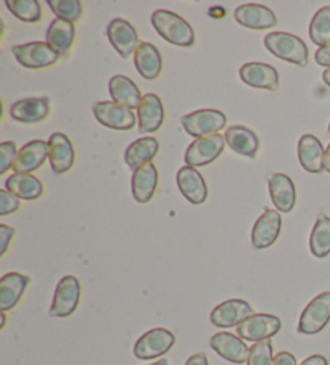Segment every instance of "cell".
Masks as SVG:
<instances>
[{"mask_svg": "<svg viewBox=\"0 0 330 365\" xmlns=\"http://www.w3.org/2000/svg\"><path fill=\"white\" fill-rule=\"evenodd\" d=\"M272 362H274V354H272L271 339L251 346L246 365H272Z\"/></svg>", "mask_w": 330, "mask_h": 365, "instance_id": "cell-36", "label": "cell"}, {"mask_svg": "<svg viewBox=\"0 0 330 365\" xmlns=\"http://www.w3.org/2000/svg\"><path fill=\"white\" fill-rule=\"evenodd\" d=\"M330 320V292H324L311 301L301 312L298 322V333L316 335L322 331Z\"/></svg>", "mask_w": 330, "mask_h": 365, "instance_id": "cell-6", "label": "cell"}, {"mask_svg": "<svg viewBox=\"0 0 330 365\" xmlns=\"http://www.w3.org/2000/svg\"><path fill=\"white\" fill-rule=\"evenodd\" d=\"M94 116L105 128L115 130H131L136 125V116L131 110L115 102H99L94 105Z\"/></svg>", "mask_w": 330, "mask_h": 365, "instance_id": "cell-12", "label": "cell"}, {"mask_svg": "<svg viewBox=\"0 0 330 365\" xmlns=\"http://www.w3.org/2000/svg\"><path fill=\"white\" fill-rule=\"evenodd\" d=\"M47 5L60 20L74 23L82 16V4L79 0H47Z\"/></svg>", "mask_w": 330, "mask_h": 365, "instance_id": "cell-35", "label": "cell"}, {"mask_svg": "<svg viewBox=\"0 0 330 365\" xmlns=\"http://www.w3.org/2000/svg\"><path fill=\"white\" fill-rule=\"evenodd\" d=\"M14 237H15V229H11L5 224H0V256L7 253L9 245L11 240H14Z\"/></svg>", "mask_w": 330, "mask_h": 365, "instance_id": "cell-39", "label": "cell"}, {"mask_svg": "<svg viewBox=\"0 0 330 365\" xmlns=\"http://www.w3.org/2000/svg\"><path fill=\"white\" fill-rule=\"evenodd\" d=\"M253 307L244 299H227L211 311L209 320L218 329H232L239 327L245 319L253 316Z\"/></svg>", "mask_w": 330, "mask_h": 365, "instance_id": "cell-10", "label": "cell"}, {"mask_svg": "<svg viewBox=\"0 0 330 365\" xmlns=\"http://www.w3.org/2000/svg\"><path fill=\"white\" fill-rule=\"evenodd\" d=\"M29 285V277L20 272H9L0 279V311L7 312L20 303Z\"/></svg>", "mask_w": 330, "mask_h": 365, "instance_id": "cell-21", "label": "cell"}, {"mask_svg": "<svg viewBox=\"0 0 330 365\" xmlns=\"http://www.w3.org/2000/svg\"><path fill=\"white\" fill-rule=\"evenodd\" d=\"M49 113L50 100L47 97L21 98L10 106V118L23 124H39Z\"/></svg>", "mask_w": 330, "mask_h": 365, "instance_id": "cell-15", "label": "cell"}, {"mask_svg": "<svg viewBox=\"0 0 330 365\" xmlns=\"http://www.w3.org/2000/svg\"><path fill=\"white\" fill-rule=\"evenodd\" d=\"M177 187L189 203L201 205L208 198V187L203 175L195 168L184 166L176 175Z\"/></svg>", "mask_w": 330, "mask_h": 365, "instance_id": "cell-19", "label": "cell"}, {"mask_svg": "<svg viewBox=\"0 0 330 365\" xmlns=\"http://www.w3.org/2000/svg\"><path fill=\"white\" fill-rule=\"evenodd\" d=\"M226 138L221 134L200 137L189 145L186 150V156L184 161L187 163L190 168H200L211 165L224 152Z\"/></svg>", "mask_w": 330, "mask_h": 365, "instance_id": "cell-5", "label": "cell"}, {"mask_svg": "<svg viewBox=\"0 0 330 365\" xmlns=\"http://www.w3.org/2000/svg\"><path fill=\"white\" fill-rule=\"evenodd\" d=\"M209 346H211L213 351L218 352L221 357L232 364H245L249 361L250 348L239 335H232V333L227 331H219L209 339Z\"/></svg>", "mask_w": 330, "mask_h": 365, "instance_id": "cell-13", "label": "cell"}, {"mask_svg": "<svg viewBox=\"0 0 330 365\" xmlns=\"http://www.w3.org/2000/svg\"><path fill=\"white\" fill-rule=\"evenodd\" d=\"M324 171L330 173V143L326 148V153H324Z\"/></svg>", "mask_w": 330, "mask_h": 365, "instance_id": "cell-44", "label": "cell"}, {"mask_svg": "<svg viewBox=\"0 0 330 365\" xmlns=\"http://www.w3.org/2000/svg\"><path fill=\"white\" fill-rule=\"evenodd\" d=\"M272 365H296V359L289 351H282L274 356V362Z\"/></svg>", "mask_w": 330, "mask_h": 365, "instance_id": "cell-41", "label": "cell"}, {"mask_svg": "<svg viewBox=\"0 0 330 365\" xmlns=\"http://www.w3.org/2000/svg\"><path fill=\"white\" fill-rule=\"evenodd\" d=\"M322 79H324V83L330 87V68L322 73Z\"/></svg>", "mask_w": 330, "mask_h": 365, "instance_id": "cell-45", "label": "cell"}, {"mask_svg": "<svg viewBox=\"0 0 330 365\" xmlns=\"http://www.w3.org/2000/svg\"><path fill=\"white\" fill-rule=\"evenodd\" d=\"M49 158V143L33 140L24 145L14 165L15 174H31L39 169Z\"/></svg>", "mask_w": 330, "mask_h": 365, "instance_id": "cell-23", "label": "cell"}, {"mask_svg": "<svg viewBox=\"0 0 330 365\" xmlns=\"http://www.w3.org/2000/svg\"><path fill=\"white\" fill-rule=\"evenodd\" d=\"M18 153H20V150H18L15 142L0 143V174L4 175L10 168H14Z\"/></svg>", "mask_w": 330, "mask_h": 365, "instance_id": "cell-37", "label": "cell"}, {"mask_svg": "<svg viewBox=\"0 0 330 365\" xmlns=\"http://www.w3.org/2000/svg\"><path fill=\"white\" fill-rule=\"evenodd\" d=\"M264 46L279 60L294 63L296 66L308 65V47L300 37L289 33H271L264 37Z\"/></svg>", "mask_w": 330, "mask_h": 365, "instance_id": "cell-2", "label": "cell"}, {"mask_svg": "<svg viewBox=\"0 0 330 365\" xmlns=\"http://www.w3.org/2000/svg\"><path fill=\"white\" fill-rule=\"evenodd\" d=\"M281 319L271 314H253L237 327V335L244 341L259 343L276 336L281 330Z\"/></svg>", "mask_w": 330, "mask_h": 365, "instance_id": "cell-7", "label": "cell"}, {"mask_svg": "<svg viewBox=\"0 0 330 365\" xmlns=\"http://www.w3.org/2000/svg\"><path fill=\"white\" fill-rule=\"evenodd\" d=\"M240 79L253 89H266L276 92L279 89V73L274 66L266 63H245L240 68Z\"/></svg>", "mask_w": 330, "mask_h": 365, "instance_id": "cell-16", "label": "cell"}, {"mask_svg": "<svg viewBox=\"0 0 330 365\" xmlns=\"http://www.w3.org/2000/svg\"><path fill=\"white\" fill-rule=\"evenodd\" d=\"M0 317H2V324H0V329H4L5 324H7V316H5V312L0 314Z\"/></svg>", "mask_w": 330, "mask_h": 365, "instance_id": "cell-47", "label": "cell"}, {"mask_svg": "<svg viewBox=\"0 0 330 365\" xmlns=\"http://www.w3.org/2000/svg\"><path fill=\"white\" fill-rule=\"evenodd\" d=\"M151 24L164 41L177 47H192L195 31L182 16L168 10H156L151 15Z\"/></svg>", "mask_w": 330, "mask_h": 365, "instance_id": "cell-1", "label": "cell"}, {"mask_svg": "<svg viewBox=\"0 0 330 365\" xmlns=\"http://www.w3.org/2000/svg\"><path fill=\"white\" fill-rule=\"evenodd\" d=\"M309 37L317 47H326L330 43V7H322L309 23Z\"/></svg>", "mask_w": 330, "mask_h": 365, "instance_id": "cell-33", "label": "cell"}, {"mask_svg": "<svg viewBox=\"0 0 330 365\" xmlns=\"http://www.w3.org/2000/svg\"><path fill=\"white\" fill-rule=\"evenodd\" d=\"M156 185L158 169L155 168L154 163H147V165L136 169L134 174H132V197H134L137 203H149L154 198Z\"/></svg>", "mask_w": 330, "mask_h": 365, "instance_id": "cell-25", "label": "cell"}, {"mask_svg": "<svg viewBox=\"0 0 330 365\" xmlns=\"http://www.w3.org/2000/svg\"><path fill=\"white\" fill-rule=\"evenodd\" d=\"M227 118L219 110H199L181 118L182 128L192 137H208L226 128Z\"/></svg>", "mask_w": 330, "mask_h": 365, "instance_id": "cell-3", "label": "cell"}, {"mask_svg": "<svg viewBox=\"0 0 330 365\" xmlns=\"http://www.w3.org/2000/svg\"><path fill=\"white\" fill-rule=\"evenodd\" d=\"M49 161L55 174H65L74 165V148L69 137L55 132L49 138Z\"/></svg>", "mask_w": 330, "mask_h": 365, "instance_id": "cell-17", "label": "cell"}, {"mask_svg": "<svg viewBox=\"0 0 330 365\" xmlns=\"http://www.w3.org/2000/svg\"><path fill=\"white\" fill-rule=\"evenodd\" d=\"M269 195L279 212L287 214L296 203V188L287 174H272L268 182Z\"/></svg>", "mask_w": 330, "mask_h": 365, "instance_id": "cell-20", "label": "cell"}, {"mask_svg": "<svg viewBox=\"0 0 330 365\" xmlns=\"http://www.w3.org/2000/svg\"><path fill=\"white\" fill-rule=\"evenodd\" d=\"M18 210H20V198L7 188H2L0 190V216H9Z\"/></svg>", "mask_w": 330, "mask_h": 365, "instance_id": "cell-38", "label": "cell"}, {"mask_svg": "<svg viewBox=\"0 0 330 365\" xmlns=\"http://www.w3.org/2000/svg\"><path fill=\"white\" fill-rule=\"evenodd\" d=\"M106 36L113 48L121 55V58L128 60L132 53H136L139 47V34L129 21L123 20V18L111 20L106 28Z\"/></svg>", "mask_w": 330, "mask_h": 365, "instance_id": "cell-11", "label": "cell"}, {"mask_svg": "<svg viewBox=\"0 0 330 365\" xmlns=\"http://www.w3.org/2000/svg\"><path fill=\"white\" fill-rule=\"evenodd\" d=\"M134 63L137 71L141 73V76L154 81L160 76L161 68H163V60L161 53L154 43L150 42H141L134 53Z\"/></svg>", "mask_w": 330, "mask_h": 365, "instance_id": "cell-28", "label": "cell"}, {"mask_svg": "<svg viewBox=\"0 0 330 365\" xmlns=\"http://www.w3.org/2000/svg\"><path fill=\"white\" fill-rule=\"evenodd\" d=\"M11 53L16 61L28 69H42L55 65L60 60V53L47 42H29L11 47Z\"/></svg>", "mask_w": 330, "mask_h": 365, "instance_id": "cell-4", "label": "cell"}, {"mask_svg": "<svg viewBox=\"0 0 330 365\" xmlns=\"http://www.w3.org/2000/svg\"><path fill=\"white\" fill-rule=\"evenodd\" d=\"M224 138L232 152H236L237 155L246 156V158H255L258 155L259 138L255 132L249 128H244V125H232V128L226 130Z\"/></svg>", "mask_w": 330, "mask_h": 365, "instance_id": "cell-27", "label": "cell"}, {"mask_svg": "<svg viewBox=\"0 0 330 365\" xmlns=\"http://www.w3.org/2000/svg\"><path fill=\"white\" fill-rule=\"evenodd\" d=\"M234 18L240 24V26H245L249 29H269L274 28L277 24V18L274 11L271 9L264 7V5L258 4H245L240 5L239 9L234 11Z\"/></svg>", "mask_w": 330, "mask_h": 365, "instance_id": "cell-18", "label": "cell"}, {"mask_svg": "<svg viewBox=\"0 0 330 365\" xmlns=\"http://www.w3.org/2000/svg\"><path fill=\"white\" fill-rule=\"evenodd\" d=\"M327 134H329V137H330V124H329V129H327Z\"/></svg>", "mask_w": 330, "mask_h": 365, "instance_id": "cell-48", "label": "cell"}, {"mask_svg": "<svg viewBox=\"0 0 330 365\" xmlns=\"http://www.w3.org/2000/svg\"><path fill=\"white\" fill-rule=\"evenodd\" d=\"M81 299V283L74 275H66L56 285L50 317H69L78 309Z\"/></svg>", "mask_w": 330, "mask_h": 365, "instance_id": "cell-8", "label": "cell"}, {"mask_svg": "<svg viewBox=\"0 0 330 365\" xmlns=\"http://www.w3.org/2000/svg\"><path fill=\"white\" fill-rule=\"evenodd\" d=\"M5 188L15 193L20 200L33 201L42 197L44 185L42 182L31 174H14L5 182Z\"/></svg>", "mask_w": 330, "mask_h": 365, "instance_id": "cell-31", "label": "cell"}, {"mask_svg": "<svg viewBox=\"0 0 330 365\" xmlns=\"http://www.w3.org/2000/svg\"><path fill=\"white\" fill-rule=\"evenodd\" d=\"M282 229V217L279 211L266 210L264 214L258 217L251 230V243L256 250L269 248L274 245Z\"/></svg>", "mask_w": 330, "mask_h": 365, "instance_id": "cell-14", "label": "cell"}, {"mask_svg": "<svg viewBox=\"0 0 330 365\" xmlns=\"http://www.w3.org/2000/svg\"><path fill=\"white\" fill-rule=\"evenodd\" d=\"M5 5L20 21L37 23L42 18V9L37 0H7Z\"/></svg>", "mask_w": 330, "mask_h": 365, "instance_id": "cell-34", "label": "cell"}, {"mask_svg": "<svg viewBox=\"0 0 330 365\" xmlns=\"http://www.w3.org/2000/svg\"><path fill=\"white\" fill-rule=\"evenodd\" d=\"M314 58H316L317 65H321V66L329 69L330 68V43H329V46H326V47L317 48Z\"/></svg>", "mask_w": 330, "mask_h": 365, "instance_id": "cell-40", "label": "cell"}, {"mask_svg": "<svg viewBox=\"0 0 330 365\" xmlns=\"http://www.w3.org/2000/svg\"><path fill=\"white\" fill-rule=\"evenodd\" d=\"M309 250L316 257L330 255V217L319 214L309 237Z\"/></svg>", "mask_w": 330, "mask_h": 365, "instance_id": "cell-32", "label": "cell"}, {"mask_svg": "<svg viewBox=\"0 0 330 365\" xmlns=\"http://www.w3.org/2000/svg\"><path fill=\"white\" fill-rule=\"evenodd\" d=\"M74 36V23L55 18L47 29V43L52 46L60 55H65L73 47Z\"/></svg>", "mask_w": 330, "mask_h": 365, "instance_id": "cell-30", "label": "cell"}, {"mask_svg": "<svg viewBox=\"0 0 330 365\" xmlns=\"http://www.w3.org/2000/svg\"><path fill=\"white\" fill-rule=\"evenodd\" d=\"M186 365H209V364H208L206 354H203V352H199V354L190 356V357L187 359Z\"/></svg>", "mask_w": 330, "mask_h": 365, "instance_id": "cell-43", "label": "cell"}, {"mask_svg": "<svg viewBox=\"0 0 330 365\" xmlns=\"http://www.w3.org/2000/svg\"><path fill=\"white\" fill-rule=\"evenodd\" d=\"M300 365H329V361L321 354H314L304 359Z\"/></svg>", "mask_w": 330, "mask_h": 365, "instance_id": "cell-42", "label": "cell"}, {"mask_svg": "<svg viewBox=\"0 0 330 365\" xmlns=\"http://www.w3.org/2000/svg\"><path fill=\"white\" fill-rule=\"evenodd\" d=\"M139 132L141 134H150L156 132L163 125L164 110L161 100L155 93L144 96L142 103L139 106Z\"/></svg>", "mask_w": 330, "mask_h": 365, "instance_id": "cell-24", "label": "cell"}, {"mask_svg": "<svg viewBox=\"0 0 330 365\" xmlns=\"http://www.w3.org/2000/svg\"><path fill=\"white\" fill-rule=\"evenodd\" d=\"M149 365H169V362L166 361V359H160V361H156L154 364H149Z\"/></svg>", "mask_w": 330, "mask_h": 365, "instance_id": "cell-46", "label": "cell"}, {"mask_svg": "<svg viewBox=\"0 0 330 365\" xmlns=\"http://www.w3.org/2000/svg\"><path fill=\"white\" fill-rule=\"evenodd\" d=\"M176 343L174 333L166 329H154L137 339L134 344V356L141 361H150L164 356Z\"/></svg>", "mask_w": 330, "mask_h": 365, "instance_id": "cell-9", "label": "cell"}, {"mask_svg": "<svg viewBox=\"0 0 330 365\" xmlns=\"http://www.w3.org/2000/svg\"><path fill=\"white\" fill-rule=\"evenodd\" d=\"M110 96L113 98V102L124 106L128 110H139V106L142 103V96L139 87L136 86L134 81H131L129 78L123 76V74H116L110 79Z\"/></svg>", "mask_w": 330, "mask_h": 365, "instance_id": "cell-26", "label": "cell"}, {"mask_svg": "<svg viewBox=\"0 0 330 365\" xmlns=\"http://www.w3.org/2000/svg\"><path fill=\"white\" fill-rule=\"evenodd\" d=\"M158 150H160V143L154 137H144L139 140L132 142L124 153V163L129 169L136 171L147 163H151L155 158Z\"/></svg>", "mask_w": 330, "mask_h": 365, "instance_id": "cell-29", "label": "cell"}, {"mask_svg": "<svg viewBox=\"0 0 330 365\" xmlns=\"http://www.w3.org/2000/svg\"><path fill=\"white\" fill-rule=\"evenodd\" d=\"M324 150L321 140L313 134H304L298 142V160L304 171L321 174L324 171Z\"/></svg>", "mask_w": 330, "mask_h": 365, "instance_id": "cell-22", "label": "cell"}]
</instances>
